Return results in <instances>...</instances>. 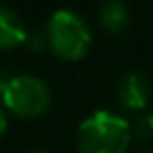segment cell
Listing matches in <instances>:
<instances>
[{
  "instance_id": "cell-6",
  "label": "cell",
  "mask_w": 153,
  "mask_h": 153,
  "mask_svg": "<svg viewBox=\"0 0 153 153\" xmlns=\"http://www.w3.org/2000/svg\"><path fill=\"white\" fill-rule=\"evenodd\" d=\"M25 36L27 27L21 21V17L13 9L0 4V48L2 51L17 48L25 42Z\"/></svg>"
},
{
  "instance_id": "cell-8",
  "label": "cell",
  "mask_w": 153,
  "mask_h": 153,
  "mask_svg": "<svg viewBox=\"0 0 153 153\" xmlns=\"http://www.w3.org/2000/svg\"><path fill=\"white\" fill-rule=\"evenodd\" d=\"M32 53H42L44 48H48V42H46V32L44 30H27V36H25V42H23Z\"/></svg>"
},
{
  "instance_id": "cell-7",
  "label": "cell",
  "mask_w": 153,
  "mask_h": 153,
  "mask_svg": "<svg viewBox=\"0 0 153 153\" xmlns=\"http://www.w3.org/2000/svg\"><path fill=\"white\" fill-rule=\"evenodd\" d=\"M132 134L138 138H153V113H140L132 122Z\"/></svg>"
},
{
  "instance_id": "cell-12",
  "label": "cell",
  "mask_w": 153,
  "mask_h": 153,
  "mask_svg": "<svg viewBox=\"0 0 153 153\" xmlns=\"http://www.w3.org/2000/svg\"><path fill=\"white\" fill-rule=\"evenodd\" d=\"M143 153H153V151H143Z\"/></svg>"
},
{
  "instance_id": "cell-1",
  "label": "cell",
  "mask_w": 153,
  "mask_h": 153,
  "mask_svg": "<svg viewBox=\"0 0 153 153\" xmlns=\"http://www.w3.org/2000/svg\"><path fill=\"white\" fill-rule=\"evenodd\" d=\"M132 140V124L113 113L99 109L84 117L76 132L78 153H126Z\"/></svg>"
},
{
  "instance_id": "cell-2",
  "label": "cell",
  "mask_w": 153,
  "mask_h": 153,
  "mask_svg": "<svg viewBox=\"0 0 153 153\" xmlns=\"http://www.w3.org/2000/svg\"><path fill=\"white\" fill-rule=\"evenodd\" d=\"M44 32H46L48 51L61 61H80L90 51L92 44L90 25L80 13L71 9L55 11Z\"/></svg>"
},
{
  "instance_id": "cell-9",
  "label": "cell",
  "mask_w": 153,
  "mask_h": 153,
  "mask_svg": "<svg viewBox=\"0 0 153 153\" xmlns=\"http://www.w3.org/2000/svg\"><path fill=\"white\" fill-rule=\"evenodd\" d=\"M9 76H7V71H2L0 69V101H2V94H4V90H7V84H9Z\"/></svg>"
},
{
  "instance_id": "cell-3",
  "label": "cell",
  "mask_w": 153,
  "mask_h": 153,
  "mask_svg": "<svg viewBox=\"0 0 153 153\" xmlns=\"http://www.w3.org/2000/svg\"><path fill=\"white\" fill-rule=\"evenodd\" d=\"M51 101H53L51 86L42 78L30 74L13 76L2 94L4 109L23 120L42 115L51 107Z\"/></svg>"
},
{
  "instance_id": "cell-5",
  "label": "cell",
  "mask_w": 153,
  "mask_h": 153,
  "mask_svg": "<svg viewBox=\"0 0 153 153\" xmlns=\"http://www.w3.org/2000/svg\"><path fill=\"white\" fill-rule=\"evenodd\" d=\"M99 23L111 36H122L130 25V11L124 0H103L99 4Z\"/></svg>"
},
{
  "instance_id": "cell-10",
  "label": "cell",
  "mask_w": 153,
  "mask_h": 153,
  "mask_svg": "<svg viewBox=\"0 0 153 153\" xmlns=\"http://www.w3.org/2000/svg\"><path fill=\"white\" fill-rule=\"evenodd\" d=\"M7 126H9L7 113H4V109H2V107H0V138L4 136V132H7Z\"/></svg>"
},
{
  "instance_id": "cell-4",
  "label": "cell",
  "mask_w": 153,
  "mask_h": 153,
  "mask_svg": "<svg viewBox=\"0 0 153 153\" xmlns=\"http://www.w3.org/2000/svg\"><path fill=\"white\" fill-rule=\"evenodd\" d=\"M153 94L149 78L140 71H128L117 84V103L126 111H143Z\"/></svg>"
},
{
  "instance_id": "cell-11",
  "label": "cell",
  "mask_w": 153,
  "mask_h": 153,
  "mask_svg": "<svg viewBox=\"0 0 153 153\" xmlns=\"http://www.w3.org/2000/svg\"><path fill=\"white\" fill-rule=\"evenodd\" d=\"M34 153H46V151H34Z\"/></svg>"
}]
</instances>
